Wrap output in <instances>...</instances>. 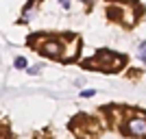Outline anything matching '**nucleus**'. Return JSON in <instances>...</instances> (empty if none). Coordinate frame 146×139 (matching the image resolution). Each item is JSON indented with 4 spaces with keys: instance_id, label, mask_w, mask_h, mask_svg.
Wrapping results in <instances>:
<instances>
[{
    "instance_id": "obj_2",
    "label": "nucleus",
    "mask_w": 146,
    "mask_h": 139,
    "mask_svg": "<svg viewBox=\"0 0 146 139\" xmlns=\"http://www.w3.org/2000/svg\"><path fill=\"white\" fill-rule=\"evenodd\" d=\"M31 43H33V48H35L39 55H44L46 59H61V57H63V46H66V42L59 39V37L42 35L37 42H31Z\"/></svg>"
},
{
    "instance_id": "obj_4",
    "label": "nucleus",
    "mask_w": 146,
    "mask_h": 139,
    "mask_svg": "<svg viewBox=\"0 0 146 139\" xmlns=\"http://www.w3.org/2000/svg\"><path fill=\"white\" fill-rule=\"evenodd\" d=\"M79 46L81 42L76 39V37H72V46H63V57H61V61H74L76 59V55H79Z\"/></svg>"
},
{
    "instance_id": "obj_3",
    "label": "nucleus",
    "mask_w": 146,
    "mask_h": 139,
    "mask_svg": "<svg viewBox=\"0 0 146 139\" xmlns=\"http://www.w3.org/2000/svg\"><path fill=\"white\" fill-rule=\"evenodd\" d=\"M124 133L131 137H146V113L144 111H131L129 117L124 120Z\"/></svg>"
},
{
    "instance_id": "obj_10",
    "label": "nucleus",
    "mask_w": 146,
    "mask_h": 139,
    "mask_svg": "<svg viewBox=\"0 0 146 139\" xmlns=\"http://www.w3.org/2000/svg\"><path fill=\"white\" fill-rule=\"evenodd\" d=\"M59 5L63 7V9H68V11H70V7H72V0H59Z\"/></svg>"
},
{
    "instance_id": "obj_9",
    "label": "nucleus",
    "mask_w": 146,
    "mask_h": 139,
    "mask_svg": "<svg viewBox=\"0 0 146 139\" xmlns=\"http://www.w3.org/2000/svg\"><path fill=\"white\" fill-rule=\"evenodd\" d=\"M94 94H96L94 89H83V91H81V98H92Z\"/></svg>"
},
{
    "instance_id": "obj_11",
    "label": "nucleus",
    "mask_w": 146,
    "mask_h": 139,
    "mask_svg": "<svg viewBox=\"0 0 146 139\" xmlns=\"http://www.w3.org/2000/svg\"><path fill=\"white\" fill-rule=\"evenodd\" d=\"M79 2H83V5H92L94 0H79Z\"/></svg>"
},
{
    "instance_id": "obj_5",
    "label": "nucleus",
    "mask_w": 146,
    "mask_h": 139,
    "mask_svg": "<svg viewBox=\"0 0 146 139\" xmlns=\"http://www.w3.org/2000/svg\"><path fill=\"white\" fill-rule=\"evenodd\" d=\"M35 5H37V0H31L29 5L22 9V15H20V22H22V24H29V22H33V20H35V15H37Z\"/></svg>"
},
{
    "instance_id": "obj_7",
    "label": "nucleus",
    "mask_w": 146,
    "mask_h": 139,
    "mask_svg": "<svg viewBox=\"0 0 146 139\" xmlns=\"http://www.w3.org/2000/svg\"><path fill=\"white\" fill-rule=\"evenodd\" d=\"M137 59H140L142 63H146V42H142L140 46H137Z\"/></svg>"
},
{
    "instance_id": "obj_1",
    "label": "nucleus",
    "mask_w": 146,
    "mask_h": 139,
    "mask_svg": "<svg viewBox=\"0 0 146 139\" xmlns=\"http://www.w3.org/2000/svg\"><path fill=\"white\" fill-rule=\"evenodd\" d=\"M124 57L116 55L113 50H98L92 59L83 61V67H90V70H100V72H118L122 65H124Z\"/></svg>"
},
{
    "instance_id": "obj_6",
    "label": "nucleus",
    "mask_w": 146,
    "mask_h": 139,
    "mask_svg": "<svg viewBox=\"0 0 146 139\" xmlns=\"http://www.w3.org/2000/svg\"><path fill=\"white\" fill-rule=\"evenodd\" d=\"M13 67H15V70H26V67H29L26 57H15V59H13Z\"/></svg>"
},
{
    "instance_id": "obj_8",
    "label": "nucleus",
    "mask_w": 146,
    "mask_h": 139,
    "mask_svg": "<svg viewBox=\"0 0 146 139\" xmlns=\"http://www.w3.org/2000/svg\"><path fill=\"white\" fill-rule=\"evenodd\" d=\"M39 70H42V65H29V67H26V72H29L31 76H37Z\"/></svg>"
}]
</instances>
